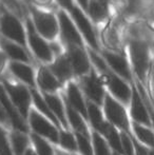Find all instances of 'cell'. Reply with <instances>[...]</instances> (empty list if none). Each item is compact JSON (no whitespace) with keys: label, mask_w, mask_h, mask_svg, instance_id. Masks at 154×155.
<instances>
[{"label":"cell","mask_w":154,"mask_h":155,"mask_svg":"<svg viewBox=\"0 0 154 155\" xmlns=\"http://www.w3.org/2000/svg\"><path fill=\"white\" fill-rule=\"evenodd\" d=\"M32 14L34 18V27L39 35L45 39L53 40L58 34V22L55 16L51 13L32 8Z\"/></svg>","instance_id":"5b68a950"},{"label":"cell","mask_w":154,"mask_h":155,"mask_svg":"<svg viewBox=\"0 0 154 155\" xmlns=\"http://www.w3.org/2000/svg\"><path fill=\"white\" fill-rule=\"evenodd\" d=\"M43 98L47 101V104H49L50 109L54 113L56 118L58 119L60 127H62L64 130H68L69 123H68V118H67L66 106L64 104V102L60 99L59 96L54 95V94L43 93Z\"/></svg>","instance_id":"2e32d148"},{"label":"cell","mask_w":154,"mask_h":155,"mask_svg":"<svg viewBox=\"0 0 154 155\" xmlns=\"http://www.w3.org/2000/svg\"><path fill=\"white\" fill-rule=\"evenodd\" d=\"M11 148L14 155H25L30 148V139L27 133L14 130L11 133Z\"/></svg>","instance_id":"7402d4cb"},{"label":"cell","mask_w":154,"mask_h":155,"mask_svg":"<svg viewBox=\"0 0 154 155\" xmlns=\"http://www.w3.org/2000/svg\"><path fill=\"white\" fill-rule=\"evenodd\" d=\"M5 2H6V3L10 4V5H12V6L16 5V8H17V2H16V0H5Z\"/></svg>","instance_id":"ab89813d"},{"label":"cell","mask_w":154,"mask_h":155,"mask_svg":"<svg viewBox=\"0 0 154 155\" xmlns=\"http://www.w3.org/2000/svg\"><path fill=\"white\" fill-rule=\"evenodd\" d=\"M77 3L81 6L84 10H88V5H89V0H77Z\"/></svg>","instance_id":"d590c367"},{"label":"cell","mask_w":154,"mask_h":155,"mask_svg":"<svg viewBox=\"0 0 154 155\" xmlns=\"http://www.w3.org/2000/svg\"><path fill=\"white\" fill-rule=\"evenodd\" d=\"M111 155H123V154H120V153H117V152H114V153H112Z\"/></svg>","instance_id":"7bdbcfd3"},{"label":"cell","mask_w":154,"mask_h":155,"mask_svg":"<svg viewBox=\"0 0 154 155\" xmlns=\"http://www.w3.org/2000/svg\"><path fill=\"white\" fill-rule=\"evenodd\" d=\"M67 55H68L69 60L72 65L73 72L76 75H84V74L89 73L90 60H89L88 55L81 47L69 45V52Z\"/></svg>","instance_id":"5bb4252c"},{"label":"cell","mask_w":154,"mask_h":155,"mask_svg":"<svg viewBox=\"0 0 154 155\" xmlns=\"http://www.w3.org/2000/svg\"><path fill=\"white\" fill-rule=\"evenodd\" d=\"M121 138V147H123V155H135L134 145L132 138L129 136V134L125 132L120 133Z\"/></svg>","instance_id":"1f68e13d"},{"label":"cell","mask_w":154,"mask_h":155,"mask_svg":"<svg viewBox=\"0 0 154 155\" xmlns=\"http://www.w3.org/2000/svg\"><path fill=\"white\" fill-rule=\"evenodd\" d=\"M82 89H84V94L90 99V101L94 102L98 106L103 104L106 93L103 90V80L95 73V71H91V73L88 76L84 77Z\"/></svg>","instance_id":"30bf717a"},{"label":"cell","mask_w":154,"mask_h":155,"mask_svg":"<svg viewBox=\"0 0 154 155\" xmlns=\"http://www.w3.org/2000/svg\"><path fill=\"white\" fill-rule=\"evenodd\" d=\"M0 155H14L11 148V143L6 137V132L0 126Z\"/></svg>","instance_id":"d6a6232c"},{"label":"cell","mask_w":154,"mask_h":155,"mask_svg":"<svg viewBox=\"0 0 154 155\" xmlns=\"http://www.w3.org/2000/svg\"><path fill=\"white\" fill-rule=\"evenodd\" d=\"M59 19V27L61 35L64 40L68 42V45H79L82 47V39L79 32L75 27L73 20L67 15L66 12L61 11L58 15Z\"/></svg>","instance_id":"4fadbf2b"},{"label":"cell","mask_w":154,"mask_h":155,"mask_svg":"<svg viewBox=\"0 0 154 155\" xmlns=\"http://www.w3.org/2000/svg\"><path fill=\"white\" fill-rule=\"evenodd\" d=\"M27 31H28V41L31 45L32 50L39 59L45 62H49L53 58V52L50 45L38 34L36 31L34 23L31 20L27 21Z\"/></svg>","instance_id":"52a82bcc"},{"label":"cell","mask_w":154,"mask_h":155,"mask_svg":"<svg viewBox=\"0 0 154 155\" xmlns=\"http://www.w3.org/2000/svg\"><path fill=\"white\" fill-rule=\"evenodd\" d=\"M31 94H32V97H33L34 104H35L37 111H39L43 116L47 117L49 120H51L56 127H60L59 121H58V119L56 118V116L54 115V113L52 112V110L50 109L49 104H47V101L44 100L43 96H41L40 94L35 90V89H33V90L31 91Z\"/></svg>","instance_id":"d4e9b609"},{"label":"cell","mask_w":154,"mask_h":155,"mask_svg":"<svg viewBox=\"0 0 154 155\" xmlns=\"http://www.w3.org/2000/svg\"><path fill=\"white\" fill-rule=\"evenodd\" d=\"M4 62H5V56H4V54L0 51V72H1L2 68H3Z\"/></svg>","instance_id":"8d00e7d4"},{"label":"cell","mask_w":154,"mask_h":155,"mask_svg":"<svg viewBox=\"0 0 154 155\" xmlns=\"http://www.w3.org/2000/svg\"><path fill=\"white\" fill-rule=\"evenodd\" d=\"M0 30L8 39L15 41L18 45H25V32L20 21L8 13H4L0 19Z\"/></svg>","instance_id":"ba28073f"},{"label":"cell","mask_w":154,"mask_h":155,"mask_svg":"<svg viewBox=\"0 0 154 155\" xmlns=\"http://www.w3.org/2000/svg\"><path fill=\"white\" fill-rule=\"evenodd\" d=\"M133 127L134 133H135L136 137L139 139L142 143H144L145 145L149 146L153 149L154 148V133L149 129L143 127L140 124L133 123L132 124Z\"/></svg>","instance_id":"83f0119b"},{"label":"cell","mask_w":154,"mask_h":155,"mask_svg":"<svg viewBox=\"0 0 154 155\" xmlns=\"http://www.w3.org/2000/svg\"><path fill=\"white\" fill-rule=\"evenodd\" d=\"M88 11L95 21H101L108 14V6L105 0H89Z\"/></svg>","instance_id":"484cf974"},{"label":"cell","mask_w":154,"mask_h":155,"mask_svg":"<svg viewBox=\"0 0 154 155\" xmlns=\"http://www.w3.org/2000/svg\"><path fill=\"white\" fill-rule=\"evenodd\" d=\"M103 111L110 124H113L115 128L120 129L127 134L130 132V124L127 112L123 104L112 95L106 94L103 100Z\"/></svg>","instance_id":"7a4b0ae2"},{"label":"cell","mask_w":154,"mask_h":155,"mask_svg":"<svg viewBox=\"0 0 154 155\" xmlns=\"http://www.w3.org/2000/svg\"><path fill=\"white\" fill-rule=\"evenodd\" d=\"M132 140H133V145H134V150H135V155H150L149 151L142 146L137 140H136L134 137H132Z\"/></svg>","instance_id":"836d02e7"},{"label":"cell","mask_w":154,"mask_h":155,"mask_svg":"<svg viewBox=\"0 0 154 155\" xmlns=\"http://www.w3.org/2000/svg\"><path fill=\"white\" fill-rule=\"evenodd\" d=\"M151 68H152V90H153V93H154V60L152 61V65H151Z\"/></svg>","instance_id":"f35d334b"},{"label":"cell","mask_w":154,"mask_h":155,"mask_svg":"<svg viewBox=\"0 0 154 155\" xmlns=\"http://www.w3.org/2000/svg\"><path fill=\"white\" fill-rule=\"evenodd\" d=\"M69 13H70L72 19L76 23L78 30L81 32V34L84 35V37L86 38V40L89 42V45L96 50L98 48L96 40V36H95L94 29L92 27V23L88 19V17L84 15V13L82 12V10L80 8H78L77 5H75L74 3L68 8Z\"/></svg>","instance_id":"9c48e42d"},{"label":"cell","mask_w":154,"mask_h":155,"mask_svg":"<svg viewBox=\"0 0 154 155\" xmlns=\"http://www.w3.org/2000/svg\"><path fill=\"white\" fill-rule=\"evenodd\" d=\"M66 112L68 123L75 130V133L81 134L87 137H90V131H89L88 126H87L86 121H84L86 120L84 117L79 112H77L74 108H72L68 102L66 104Z\"/></svg>","instance_id":"ffe728a7"},{"label":"cell","mask_w":154,"mask_h":155,"mask_svg":"<svg viewBox=\"0 0 154 155\" xmlns=\"http://www.w3.org/2000/svg\"><path fill=\"white\" fill-rule=\"evenodd\" d=\"M77 140V148L78 151L80 152L81 155H94V151H93V145L91 143L90 137L84 136L81 134L75 133Z\"/></svg>","instance_id":"4dcf8cb0"},{"label":"cell","mask_w":154,"mask_h":155,"mask_svg":"<svg viewBox=\"0 0 154 155\" xmlns=\"http://www.w3.org/2000/svg\"><path fill=\"white\" fill-rule=\"evenodd\" d=\"M1 48L4 53L10 56L12 59H14L15 61H19V62L29 61L28 54L25 53V51L18 43L12 42V41L8 40V39H3V40H1Z\"/></svg>","instance_id":"603a6c76"},{"label":"cell","mask_w":154,"mask_h":155,"mask_svg":"<svg viewBox=\"0 0 154 155\" xmlns=\"http://www.w3.org/2000/svg\"><path fill=\"white\" fill-rule=\"evenodd\" d=\"M29 121L34 134L39 135L44 139H49L54 143H58L59 132L57 130V127L45 116H43L39 111L36 109L30 110Z\"/></svg>","instance_id":"3957f363"},{"label":"cell","mask_w":154,"mask_h":155,"mask_svg":"<svg viewBox=\"0 0 154 155\" xmlns=\"http://www.w3.org/2000/svg\"><path fill=\"white\" fill-rule=\"evenodd\" d=\"M3 88L5 89L10 99L14 104V106L17 108L19 113L23 118H28L31 108V99L32 94L22 84H14L10 81L3 80Z\"/></svg>","instance_id":"277c9868"},{"label":"cell","mask_w":154,"mask_h":155,"mask_svg":"<svg viewBox=\"0 0 154 155\" xmlns=\"http://www.w3.org/2000/svg\"><path fill=\"white\" fill-rule=\"evenodd\" d=\"M103 79H105V82L107 84L112 96L116 100L125 104L131 102L132 90L125 79L119 77L118 75H116L110 70L103 74Z\"/></svg>","instance_id":"8992f818"},{"label":"cell","mask_w":154,"mask_h":155,"mask_svg":"<svg viewBox=\"0 0 154 155\" xmlns=\"http://www.w3.org/2000/svg\"><path fill=\"white\" fill-rule=\"evenodd\" d=\"M92 145L94 155H111L110 152V147L106 138L100 134V133L94 132L92 133Z\"/></svg>","instance_id":"4316f807"},{"label":"cell","mask_w":154,"mask_h":155,"mask_svg":"<svg viewBox=\"0 0 154 155\" xmlns=\"http://www.w3.org/2000/svg\"><path fill=\"white\" fill-rule=\"evenodd\" d=\"M131 116L133 120L137 124H150V116L147 111L146 104L143 100L137 89H132V98H131Z\"/></svg>","instance_id":"9a60e30c"},{"label":"cell","mask_w":154,"mask_h":155,"mask_svg":"<svg viewBox=\"0 0 154 155\" xmlns=\"http://www.w3.org/2000/svg\"><path fill=\"white\" fill-rule=\"evenodd\" d=\"M31 139L34 145V150L36 151L37 155H54L53 148L43 137L32 133Z\"/></svg>","instance_id":"f1b7e54d"},{"label":"cell","mask_w":154,"mask_h":155,"mask_svg":"<svg viewBox=\"0 0 154 155\" xmlns=\"http://www.w3.org/2000/svg\"><path fill=\"white\" fill-rule=\"evenodd\" d=\"M149 154H150V155H154V148H153L152 150H151V151H149Z\"/></svg>","instance_id":"b9f144b4"},{"label":"cell","mask_w":154,"mask_h":155,"mask_svg":"<svg viewBox=\"0 0 154 155\" xmlns=\"http://www.w3.org/2000/svg\"><path fill=\"white\" fill-rule=\"evenodd\" d=\"M57 155H72V154H69V153H66V152H58Z\"/></svg>","instance_id":"60d3db41"},{"label":"cell","mask_w":154,"mask_h":155,"mask_svg":"<svg viewBox=\"0 0 154 155\" xmlns=\"http://www.w3.org/2000/svg\"><path fill=\"white\" fill-rule=\"evenodd\" d=\"M67 102L72 108H74L77 112H79L84 119H88V111H87V104L82 97L81 91L79 88L73 82H70L67 88Z\"/></svg>","instance_id":"e0dca14e"},{"label":"cell","mask_w":154,"mask_h":155,"mask_svg":"<svg viewBox=\"0 0 154 155\" xmlns=\"http://www.w3.org/2000/svg\"><path fill=\"white\" fill-rule=\"evenodd\" d=\"M37 82L44 93L53 94L60 87V81L47 68H40L37 74Z\"/></svg>","instance_id":"d6986e66"},{"label":"cell","mask_w":154,"mask_h":155,"mask_svg":"<svg viewBox=\"0 0 154 155\" xmlns=\"http://www.w3.org/2000/svg\"><path fill=\"white\" fill-rule=\"evenodd\" d=\"M58 143L60 145V147L64 148V150H68V151H76V150H78L76 136H74L68 130H61L59 132Z\"/></svg>","instance_id":"f546056e"},{"label":"cell","mask_w":154,"mask_h":155,"mask_svg":"<svg viewBox=\"0 0 154 155\" xmlns=\"http://www.w3.org/2000/svg\"><path fill=\"white\" fill-rule=\"evenodd\" d=\"M130 63L135 72L138 79L144 81L147 77V73L152 65L151 60V50L148 42L145 40H131L129 43Z\"/></svg>","instance_id":"6da1fadb"},{"label":"cell","mask_w":154,"mask_h":155,"mask_svg":"<svg viewBox=\"0 0 154 155\" xmlns=\"http://www.w3.org/2000/svg\"><path fill=\"white\" fill-rule=\"evenodd\" d=\"M8 123H10L8 116V114H6L5 110H4L3 106H2L1 102H0V124H8Z\"/></svg>","instance_id":"e575fe53"},{"label":"cell","mask_w":154,"mask_h":155,"mask_svg":"<svg viewBox=\"0 0 154 155\" xmlns=\"http://www.w3.org/2000/svg\"><path fill=\"white\" fill-rule=\"evenodd\" d=\"M87 111H88V118L91 120L93 128L95 129L96 132L101 133L108 121L103 119V112H101L99 106L92 101H89L87 104Z\"/></svg>","instance_id":"cb8c5ba5"},{"label":"cell","mask_w":154,"mask_h":155,"mask_svg":"<svg viewBox=\"0 0 154 155\" xmlns=\"http://www.w3.org/2000/svg\"><path fill=\"white\" fill-rule=\"evenodd\" d=\"M10 70L16 77H18L21 81L29 84L30 87H35V78H34V72L31 67L23 62L13 61L10 63Z\"/></svg>","instance_id":"44dd1931"},{"label":"cell","mask_w":154,"mask_h":155,"mask_svg":"<svg viewBox=\"0 0 154 155\" xmlns=\"http://www.w3.org/2000/svg\"><path fill=\"white\" fill-rule=\"evenodd\" d=\"M103 57L113 73L125 79L126 81H130L132 79L131 67H130V62L127 59V57L120 55V54L107 51L103 53Z\"/></svg>","instance_id":"8fae6325"},{"label":"cell","mask_w":154,"mask_h":155,"mask_svg":"<svg viewBox=\"0 0 154 155\" xmlns=\"http://www.w3.org/2000/svg\"><path fill=\"white\" fill-rule=\"evenodd\" d=\"M25 155H37V153H36V151L33 149V148L30 147L29 149H28L27 151H25Z\"/></svg>","instance_id":"74e56055"},{"label":"cell","mask_w":154,"mask_h":155,"mask_svg":"<svg viewBox=\"0 0 154 155\" xmlns=\"http://www.w3.org/2000/svg\"><path fill=\"white\" fill-rule=\"evenodd\" d=\"M50 71L55 75V77L60 82L67 81L70 79L73 73V69L68 55L59 56L55 60V62H53L50 65Z\"/></svg>","instance_id":"ac0fdd59"},{"label":"cell","mask_w":154,"mask_h":155,"mask_svg":"<svg viewBox=\"0 0 154 155\" xmlns=\"http://www.w3.org/2000/svg\"><path fill=\"white\" fill-rule=\"evenodd\" d=\"M0 102L3 106L4 110H5L6 114L8 116V119H10V123L12 124V126L14 127L15 130L27 133L28 126L25 124V118L21 116L19 111L17 110V108L14 106L12 100L10 99L5 89L3 88L2 84H0Z\"/></svg>","instance_id":"7c38bea8"}]
</instances>
